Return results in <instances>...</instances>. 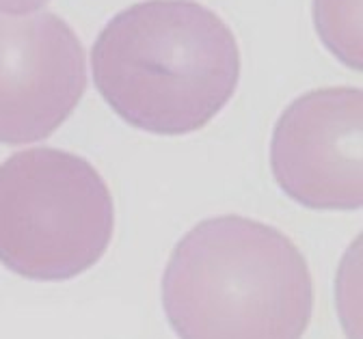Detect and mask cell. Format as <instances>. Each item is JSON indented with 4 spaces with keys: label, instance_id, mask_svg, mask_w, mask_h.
<instances>
[{
    "label": "cell",
    "instance_id": "cell-1",
    "mask_svg": "<svg viewBox=\"0 0 363 339\" xmlns=\"http://www.w3.org/2000/svg\"><path fill=\"white\" fill-rule=\"evenodd\" d=\"M91 67L125 123L179 136L208 126L234 98L240 50L232 28L195 0H145L102 28Z\"/></svg>",
    "mask_w": 363,
    "mask_h": 339
},
{
    "label": "cell",
    "instance_id": "cell-2",
    "mask_svg": "<svg viewBox=\"0 0 363 339\" xmlns=\"http://www.w3.org/2000/svg\"><path fill=\"white\" fill-rule=\"evenodd\" d=\"M162 307L179 339H301L313 283L286 233L245 216H216L175 245Z\"/></svg>",
    "mask_w": 363,
    "mask_h": 339
},
{
    "label": "cell",
    "instance_id": "cell-3",
    "mask_svg": "<svg viewBox=\"0 0 363 339\" xmlns=\"http://www.w3.org/2000/svg\"><path fill=\"white\" fill-rule=\"evenodd\" d=\"M115 231L113 195L84 158L33 148L0 165V264L30 281L94 268Z\"/></svg>",
    "mask_w": 363,
    "mask_h": 339
},
{
    "label": "cell",
    "instance_id": "cell-4",
    "mask_svg": "<svg viewBox=\"0 0 363 339\" xmlns=\"http://www.w3.org/2000/svg\"><path fill=\"white\" fill-rule=\"evenodd\" d=\"M361 126V89L329 87L296 98L270 140V169L279 188L311 210H359Z\"/></svg>",
    "mask_w": 363,
    "mask_h": 339
},
{
    "label": "cell",
    "instance_id": "cell-5",
    "mask_svg": "<svg viewBox=\"0 0 363 339\" xmlns=\"http://www.w3.org/2000/svg\"><path fill=\"white\" fill-rule=\"evenodd\" d=\"M86 61L72 26L50 11H0V143L48 138L76 111Z\"/></svg>",
    "mask_w": 363,
    "mask_h": 339
},
{
    "label": "cell",
    "instance_id": "cell-6",
    "mask_svg": "<svg viewBox=\"0 0 363 339\" xmlns=\"http://www.w3.org/2000/svg\"><path fill=\"white\" fill-rule=\"evenodd\" d=\"M313 20L329 50L361 72V0H313Z\"/></svg>",
    "mask_w": 363,
    "mask_h": 339
},
{
    "label": "cell",
    "instance_id": "cell-7",
    "mask_svg": "<svg viewBox=\"0 0 363 339\" xmlns=\"http://www.w3.org/2000/svg\"><path fill=\"white\" fill-rule=\"evenodd\" d=\"M50 0H0V11L3 13H13V16H24L30 11H37L39 7L48 5Z\"/></svg>",
    "mask_w": 363,
    "mask_h": 339
}]
</instances>
